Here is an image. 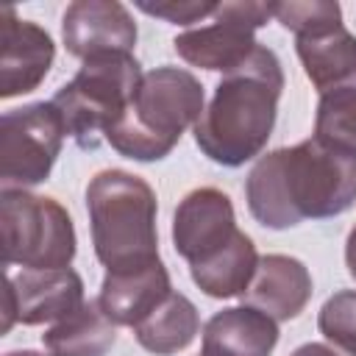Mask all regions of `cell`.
Returning <instances> with one entry per match:
<instances>
[{"label":"cell","instance_id":"cell-1","mask_svg":"<svg viewBox=\"0 0 356 356\" xmlns=\"http://www.w3.org/2000/svg\"><path fill=\"white\" fill-rule=\"evenodd\" d=\"M245 200L253 220L273 231L337 217L356 203V156L314 136L270 150L248 172Z\"/></svg>","mask_w":356,"mask_h":356},{"label":"cell","instance_id":"cell-2","mask_svg":"<svg viewBox=\"0 0 356 356\" xmlns=\"http://www.w3.org/2000/svg\"><path fill=\"white\" fill-rule=\"evenodd\" d=\"M284 70L278 56L256 44L250 58L225 72L214 86L209 106L195 122V145L206 159L222 167H242L261 156L278 117Z\"/></svg>","mask_w":356,"mask_h":356},{"label":"cell","instance_id":"cell-3","mask_svg":"<svg viewBox=\"0 0 356 356\" xmlns=\"http://www.w3.org/2000/svg\"><path fill=\"white\" fill-rule=\"evenodd\" d=\"M92 245L106 273H125L159 261L156 192L125 170H100L86 186Z\"/></svg>","mask_w":356,"mask_h":356},{"label":"cell","instance_id":"cell-4","mask_svg":"<svg viewBox=\"0 0 356 356\" xmlns=\"http://www.w3.org/2000/svg\"><path fill=\"white\" fill-rule=\"evenodd\" d=\"M203 108V86L189 70L156 67L142 75L131 106L106 131V142L125 159L159 161L172 153L189 125L195 128Z\"/></svg>","mask_w":356,"mask_h":356},{"label":"cell","instance_id":"cell-5","mask_svg":"<svg viewBox=\"0 0 356 356\" xmlns=\"http://www.w3.org/2000/svg\"><path fill=\"white\" fill-rule=\"evenodd\" d=\"M142 75L134 53H103L86 58L75 78L53 95V106L61 111L67 134L81 150H97L100 136L131 106Z\"/></svg>","mask_w":356,"mask_h":356},{"label":"cell","instance_id":"cell-6","mask_svg":"<svg viewBox=\"0 0 356 356\" xmlns=\"http://www.w3.org/2000/svg\"><path fill=\"white\" fill-rule=\"evenodd\" d=\"M3 264L25 270L70 267L78 250L75 225L56 197L31 195L28 189L0 192Z\"/></svg>","mask_w":356,"mask_h":356},{"label":"cell","instance_id":"cell-7","mask_svg":"<svg viewBox=\"0 0 356 356\" xmlns=\"http://www.w3.org/2000/svg\"><path fill=\"white\" fill-rule=\"evenodd\" d=\"M67 125L53 100L11 108L0 120V184L3 189H28L47 181Z\"/></svg>","mask_w":356,"mask_h":356},{"label":"cell","instance_id":"cell-8","mask_svg":"<svg viewBox=\"0 0 356 356\" xmlns=\"http://www.w3.org/2000/svg\"><path fill=\"white\" fill-rule=\"evenodd\" d=\"M211 17L214 19L209 25L178 33L172 39V47L186 64L225 75L250 58L259 44L253 39V31L275 17V3H220Z\"/></svg>","mask_w":356,"mask_h":356},{"label":"cell","instance_id":"cell-9","mask_svg":"<svg viewBox=\"0 0 356 356\" xmlns=\"http://www.w3.org/2000/svg\"><path fill=\"white\" fill-rule=\"evenodd\" d=\"M236 228L234 203L225 192L214 186L192 189L172 214V245L181 259H186L189 267H197L209 259H214L220 250H225Z\"/></svg>","mask_w":356,"mask_h":356},{"label":"cell","instance_id":"cell-10","mask_svg":"<svg viewBox=\"0 0 356 356\" xmlns=\"http://www.w3.org/2000/svg\"><path fill=\"white\" fill-rule=\"evenodd\" d=\"M83 303V278L72 267L61 270H22L8 275L3 331L14 323L42 325L58 323Z\"/></svg>","mask_w":356,"mask_h":356},{"label":"cell","instance_id":"cell-11","mask_svg":"<svg viewBox=\"0 0 356 356\" xmlns=\"http://www.w3.org/2000/svg\"><path fill=\"white\" fill-rule=\"evenodd\" d=\"M56 58L53 36L31 22L19 19L14 8L0 11V97H17L39 89Z\"/></svg>","mask_w":356,"mask_h":356},{"label":"cell","instance_id":"cell-12","mask_svg":"<svg viewBox=\"0 0 356 356\" xmlns=\"http://www.w3.org/2000/svg\"><path fill=\"white\" fill-rule=\"evenodd\" d=\"M136 22L117 0H75L61 17V39L70 56L86 61L103 53H131Z\"/></svg>","mask_w":356,"mask_h":356},{"label":"cell","instance_id":"cell-13","mask_svg":"<svg viewBox=\"0 0 356 356\" xmlns=\"http://www.w3.org/2000/svg\"><path fill=\"white\" fill-rule=\"evenodd\" d=\"M312 298V273L309 267L284 253H267L259 259V267L242 292V306L259 309L275 323L298 317Z\"/></svg>","mask_w":356,"mask_h":356},{"label":"cell","instance_id":"cell-14","mask_svg":"<svg viewBox=\"0 0 356 356\" xmlns=\"http://www.w3.org/2000/svg\"><path fill=\"white\" fill-rule=\"evenodd\" d=\"M172 292L170 273L164 261H153L147 267L106 273L100 284L97 303L114 325H139L167 295Z\"/></svg>","mask_w":356,"mask_h":356},{"label":"cell","instance_id":"cell-15","mask_svg":"<svg viewBox=\"0 0 356 356\" xmlns=\"http://www.w3.org/2000/svg\"><path fill=\"white\" fill-rule=\"evenodd\" d=\"M278 345V323L259 309L231 306L203 325L200 356H270Z\"/></svg>","mask_w":356,"mask_h":356},{"label":"cell","instance_id":"cell-16","mask_svg":"<svg viewBox=\"0 0 356 356\" xmlns=\"http://www.w3.org/2000/svg\"><path fill=\"white\" fill-rule=\"evenodd\" d=\"M295 53L317 92L339 86L356 75V36L345 22L312 36H295Z\"/></svg>","mask_w":356,"mask_h":356},{"label":"cell","instance_id":"cell-17","mask_svg":"<svg viewBox=\"0 0 356 356\" xmlns=\"http://www.w3.org/2000/svg\"><path fill=\"white\" fill-rule=\"evenodd\" d=\"M50 356H106L117 342V325L106 317L97 298L83 300L72 314L42 334Z\"/></svg>","mask_w":356,"mask_h":356},{"label":"cell","instance_id":"cell-18","mask_svg":"<svg viewBox=\"0 0 356 356\" xmlns=\"http://www.w3.org/2000/svg\"><path fill=\"white\" fill-rule=\"evenodd\" d=\"M197 331H200V317L195 303L175 289L139 325H134L136 342L156 356H172L189 348Z\"/></svg>","mask_w":356,"mask_h":356},{"label":"cell","instance_id":"cell-19","mask_svg":"<svg viewBox=\"0 0 356 356\" xmlns=\"http://www.w3.org/2000/svg\"><path fill=\"white\" fill-rule=\"evenodd\" d=\"M256 267H259L256 245L245 231H239L234 236V242L225 250H220L214 259H209L197 267H189V275L200 286V292H206L209 298L225 300V298H236L248 289Z\"/></svg>","mask_w":356,"mask_h":356},{"label":"cell","instance_id":"cell-20","mask_svg":"<svg viewBox=\"0 0 356 356\" xmlns=\"http://www.w3.org/2000/svg\"><path fill=\"white\" fill-rule=\"evenodd\" d=\"M314 139L356 156V75L320 92L314 114Z\"/></svg>","mask_w":356,"mask_h":356},{"label":"cell","instance_id":"cell-21","mask_svg":"<svg viewBox=\"0 0 356 356\" xmlns=\"http://www.w3.org/2000/svg\"><path fill=\"white\" fill-rule=\"evenodd\" d=\"M317 328L339 350L356 356V289L334 292L317 314Z\"/></svg>","mask_w":356,"mask_h":356},{"label":"cell","instance_id":"cell-22","mask_svg":"<svg viewBox=\"0 0 356 356\" xmlns=\"http://www.w3.org/2000/svg\"><path fill=\"white\" fill-rule=\"evenodd\" d=\"M275 19L295 36H312L342 25V8L334 0H309V3H275Z\"/></svg>","mask_w":356,"mask_h":356},{"label":"cell","instance_id":"cell-23","mask_svg":"<svg viewBox=\"0 0 356 356\" xmlns=\"http://www.w3.org/2000/svg\"><path fill=\"white\" fill-rule=\"evenodd\" d=\"M220 3H200V0H136V8L150 14V17H159V19H167L172 25H192L203 17H211L217 11Z\"/></svg>","mask_w":356,"mask_h":356},{"label":"cell","instance_id":"cell-24","mask_svg":"<svg viewBox=\"0 0 356 356\" xmlns=\"http://www.w3.org/2000/svg\"><path fill=\"white\" fill-rule=\"evenodd\" d=\"M289 356H339V353H337L334 348L323 345V342H306V345L295 348Z\"/></svg>","mask_w":356,"mask_h":356},{"label":"cell","instance_id":"cell-25","mask_svg":"<svg viewBox=\"0 0 356 356\" xmlns=\"http://www.w3.org/2000/svg\"><path fill=\"white\" fill-rule=\"evenodd\" d=\"M345 264H348V273L356 278V222L345 239Z\"/></svg>","mask_w":356,"mask_h":356},{"label":"cell","instance_id":"cell-26","mask_svg":"<svg viewBox=\"0 0 356 356\" xmlns=\"http://www.w3.org/2000/svg\"><path fill=\"white\" fill-rule=\"evenodd\" d=\"M6 356H44V353H39V350H28V348H25V350H8Z\"/></svg>","mask_w":356,"mask_h":356}]
</instances>
